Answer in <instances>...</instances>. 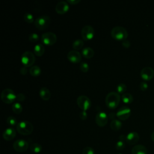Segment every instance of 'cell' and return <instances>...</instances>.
I'll return each instance as SVG.
<instances>
[{"label":"cell","instance_id":"36","mask_svg":"<svg viewBox=\"0 0 154 154\" xmlns=\"http://www.w3.org/2000/svg\"><path fill=\"white\" fill-rule=\"evenodd\" d=\"M148 88V84L145 81L141 82L140 84V88L142 91H145Z\"/></svg>","mask_w":154,"mask_h":154},{"label":"cell","instance_id":"32","mask_svg":"<svg viewBox=\"0 0 154 154\" xmlns=\"http://www.w3.org/2000/svg\"><path fill=\"white\" fill-rule=\"evenodd\" d=\"M79 67H80L81 70L84 73L87 72L89 69V66L86 62L81 63V64L79 65Z\"/></svg>","mask_w":154,"mask_h":154},{"label":"cell","instance_id":"16","mask_svg":"<svg viewBox=\"0 0 154 154\" xmlns=\"http://www.w3.org/2000/svg\"><path fill=\"white\" fill-rule=\"evenodd\" d=\"M126 137V141L127 142L128 144L130 145H133L136 144L140 139L139 135L136 132H131Z\"/></svg>","mask_w":154,"mask_h":154},{"label":"cell","instance_id":"30","mask_svg":"<svg viewBox=\"0 0 154 154\" xmlns=\"http://www.w3.org/2000/svg\"><path fill=\"white\" fill-rule=\"evenodd\" d=\"M126 85L123 84V83H120L117 86V88H116V90H117V93L119 94V93H125V92L126 91Z\"/></svg>","mask_w":154,"mask_h":154},{"label":"cell","instance_id":"25","mask_svg":"<svg viewBox=\"0 0 154 154\" xmlns=\"http://www.w3.org/2000/svg\"><path fill=\"white\" fill-rule=\"evenodd\" d=\"M83 46L84 42L81 39H76L72 43V47L76 51L81 49L83 47Z\"/></svg>","mask_w":154,"mask_h":154},{"label":"cell","instance_id":"29","mask_svg":"<svg viewBox=\"0 0 154 154\" xmlns=\"http://www.w3.org/2000/svg\"><path fill=\"white\" fill-rule=\"evenodd\" d=\"M7 123L11 126H17V120L16 119V117H13V116H9L7 117Z\"/></svg>","mask_w":154,"mask_h":154},{"label":"cell","instance_id":"9","mask_svg":"<svg viewBox=\"0 0 154 154\" xmlns=\"http://www.w3.org/2000/svg\"><path fill=\"white\" fill-rule=\"evenodd\" d=\"M94 35V30L93 26L86 25L81 29V37L84 40H90Z\"/></svg>","mask_w":154,"mask_h":154},{"label":"cell","instance_id":"40","mask_svg":"<svg viewBox=\"0 0 154 154\" xmlns=\"http://www.w3.org/2000/svg\"><path fill=\"white\" fill-rule=\"evenodd\" d=\"M80 1H81V0H67V2H69L71 4H73V5H75L76 4L79 3Z\"/></svg>","mask_w":154,"mask_h":154},{"label":"cell","instance_id":"11","mask_svg":"<svg viewBox=\"0 0 154 154\" xmlns=\"http://www.w3.org/2000/svg\"><path fill=\"white\" fill-rule=\"evenodd\" d=\"M13 149L18 152H25L28 148V143L22 139L15 141L13 144Z\"/></svg>","mask_w":154,"mask_h":154},{"label":"cell","instance_id":"19","mask_svg":"<svg viewBox=\"0 0 154 154\" xmlns=\"http://www.w3.org/2000/svg\"><path fill=\"white\" fill-rule=\"evenodd\" d=\"M39 95L43 100H48L51 97V92L47 87H43L39 91Z\"/></svg>","mask_w":154,"mask_h":154},{"label":"cell","instance_id":"41","mask_svg":"<svg viewBox=\"0 0 154 154\" xmlns=\"http://www.w3.org/2000/svg\"><path fill=\"white\" fill-rule=\"evenodd\" d=\"M116 116V114H115L114 112H110L109 114V116H108V117L110 118V119H112V120H114V118H115V117Z\"/></svg>","mask_w":154,"mask_h":154},{"label":"cell","instance_id":"38","mask_svg":"<svg viewBox=\"0 0 154 154\" xmlns=\"http://www.w3.org/2000/svg\"><path fill=\"white\" fill-rule=\"evenodd\" d=\"M130 45H131V43H130V42L129 40H128L126 39L123 40V42H122V46L124 48H128L130 46Z\"/></svg>","mask_w":154,"mask_h":154},{"label":"cell","instance_id":"31","mask_svg":"<svg viewBox=\"0 0 154 154\" xmlns=\"http://www.w3.org/2000/svg\"><path fill=\"white\" fill-rule=\"evenodd\" d=\"M28 38L31 42H35L38 40L39 35L35 32H32V33L29 34V35L28 36Z\"/></svg>","mask_w":154,"mask_h":154},{"label":"cell","instance_id":"8","mask_svg":"<svg viewBox=\"0 0 154 154\" xmlns=\"http://www.w3.org/2000/svg\"><path fill=\"white\" fill-rule=\"evenodd\" d=\"M42 42L48 46L54 45L57 41V35L52 32H46L42 35Z\"/></svg>","mask_w":154,"mask_h":154},{"label":"cell","instance_id":"24","mask_svg":"<svg viewBox=\"0 0 154 154\" xmlns=\"http://www.w3.org/2000/svg\"><path fill=\"white\" fill-rule=\"evenodd\" d=\"M29 73L32 76H38L41 73V69L38 66H33L29 69Z\"/></svg>","mask_w":154,"mask_h":154},{"label":"cell","instance_id":"44","mask_svg":"<svg viewBox=\"0 0 154 154\" xmlns=\"http://www.w3.org/2000/svg\"><path fill=\"white\" fill-rule=\"evenodd\" d=\"M119 154H122V153H119Z\"/></svg>","mask_w":154,"mask_h":154},{"label":"cell","instance_id":"39","mask_svg":"<svg viewBox=\"0 0 154 154\" xmlns=\"http://www.w3.org/2000/svg\"><path fill=\"white\" fill-rule=\"evenodd\" d=\"M20 73L22 74V75H26L28 72V69H27V67H25V66H22V67H20Z\"/></svg>","mask_w":154,"mask_h":154},{"label":"cell","instance_id":"33","mask_svg":"<svg viewBox=\"0 0 154 154\" xmlns=\"http://www.w3.org/2000/svg\"><path fill=\"white\" fill-rule=\"evenodd\" d=\"M125 147V141L119 140L116 144V148L118 150H122Z\"/></svg>","mask_w":154,"mask_h":154},{"label":"cell","instance_id":"28","mask_svg":"<svg viewBox=\"0 0 154 154\" xmlns=\"http://www.w3.org/2000/svg\"><path fill=\"white\" fill-rule=\"evenodd\" d=\"M23 19L27 23H31L34 22V16L31 13H26L23 15Z\"/></svg>","mask_w":154,"mask_h":154},{"label":"cell","instance_id":"43","mask_svg":"<svg viewBox=\"0 0 154 154\" xmlns=\"http://www.w3.org/2000/svg\"><path fill=\"white\" fill-rule=\"evenodd\" d=\"M151 139L153 141H154V131L151 134Z\"/></svg>","mask_w":154,"mask_h":154},{"label":"cell","instance_id":"26","mask_svg":"<svg viewBox=\"0 0 154 154\" xmlns=\"http://www.w3.org/2000/svg\"><path fill=\"white\" fill-rule=\"evenodd\" d=\"M22 106L19 102H14L12 105V110L16 114H20L22 111Z\"/></svg>","mask_w":154,"mask_h":154},{"label":"cell","instance_id":"13","mask_svg":"<svg viewBox=\"0 0 154 154\" xmlns=\"http://www.w3.org/2000/svg\"><path fill=\"white\" fill-rule=\"evenodd\" d=\"M140 76L144 80L149 81L154 76V70L150 67H145L141 70Z\"/></svg>","mask_w":154,"mask_h":154},{"label":"cell","instance_id":"20","mask_svg":"<svg viewBox=\"0 0 154 154\" xmlns=\"http://www.w3.org/2000/svg\"><path fill=\"white\" fill-rule=\"evenodd\" d=\"M94 51L90 47H85L82 49V55L86 58H91L94 55Z\"/></svg>","mask_w":154,"mask_h":154},{"label":"cell","instance_id":"42","mask_svg":"<svg viewBox=\"0 0 154 154\" xmlns=\"http://www.w3.org/2000/svg\"><path fill=\"white\" fill-rule=\"evenodd\" d=\"M126 137H125L124 135H120L119 136V139L121 141H126Z\"/></svg>","mask_w":154,"mask_h":154},{"label":"cell","instance_id":"15","mask_svg":"<svg viewBox=\"0 0 154 154\" xmlns=\"http://www.w3.org/2000/svg\"><path fill=\"white\" fill-rule=\"evenodd\" d=\"M69 9V5L67 2L64 1H59L55 6V11L57 13L63 14L66 13Z\"/></svg>","mask_w":154,"mask_h":154},{"label":"cell","instance_id":"3","mask_svg":"<svg viewBox=\"0 0 154 154\" xmlns=\"http://www.w3.org/2000/svg\"><path fill=\"white\" fill-rule=\"evenodd\" d=\"M16 129L19 134L27 135L32 133L34 129V127L31 122L26 120H22L17 123L16 126Z\"/></svg>","mask_w":154,"mask_h":154},{"label":"cell","instance_id":"10","mask_svg":"<svg viewBox=\"0 0 154 154\" xmlns=\"http://www.w3.org/2000/svg\"><path fill=\"white\" fill-rule=\"evenodd\" d=\"M108 116L104 111H99L95 117V121L96 124L100 127L105 126L108 122Z\"/></svg>","mask_w":154,"mask_h":154},{"label":"cell","instance_id":"2","mask_svg":"<svg viewBox=\"0 0 154 154\" xmlns=\"http://www.w3.org/2000/svg\"><path fill=\"white\" fill-rule=\"evenodd\" d=\"M111 35L112 37L117 40H126L128 35V33L126 28L121 26H116L112 28L111 31Z\"/></svg>","mask_w":154,"mask_h":154},{"label":"cell","instance_id":"37","mask_svg":"<svg viewBox=\"0 0 154 154\" xmlns=\"http://www.w3.org/2000/svg\"><path fill=\"white\" fill-rule=\"evenodd\" d=\"M87 112L86 111H81L79 112V117L81 120H85L87 118Z\"/></svg>","mask_w":154,"mask_h":154},{"label":"cell","instance_id":"4","mask_svg":"<svg viewBox=\"0 0 154 154\" xmlns=\"http://www.w3.org/2000/svg\"><path fill=\"white\" fill-rule=\"evenodd\" d=\"M1 99L5 103H11L16 99V94L13 90L5 88L1 93Z\"/></svg>","mask_w":154,"mask_h":154},{"label":"cell","instance_id":"18","mask_svg":"<svg viewBox=\"0 0 154 154\" xmlns=\"http://www.w3.org/2000/svg\"><path fill=\"white\" fill-rule=\"evenodd\" d=\"M147 150L146 147L141 144L135 145L132 149V154H147Z\"/></svg>","mask_w":154,"mask_h":154},{"label":"cell","instance_id":"6","mask_svg":"<svg viewBox=\"0 0 154 154\" xmlns=\"http://www.w3.org/2000/svg\"><path fill=\"white\" fill-rule=\"evenodd\" d=\"M34 54L29 51L24 52L21 56V62L22 64L25 67H32V64L35 62Z\"/></svg>","mask_w":154,"mask_h":154},{"label":"cell","instance_id":"5","mask_svg":"<svg viewBox=\"0 0 154 154\" xmlns=\"http://www.w3.org/2000/svg\"><path fill=\"white\" fill-rule=\"evenodd\" d=\"M50 17L46 14H42L37 17L34 20V25L39 29H45L50 23Z\"/></svg>","mask_w":154,"mask_h":154},{"label":"cell","instance_id":"22","mask_svg":"<svg viewBox=\"0 0 154 154\" xmlns=\"http://www.w3.org/2000/svg\"><path fill=\"white\" fill-rule=\"evenodd\" d=\"M122 123L118 119H114L110 123V127L114 131H118L122 127Z\"/></svg>","mask_w":154,"mask_h":154},{"label":"cell","instance_id":"17","mask_svg":"<svg viewBox=\"0 0 154 154\" xmlns=\"http://www.w3.org/2000/svg\"><path fill=\"white\" fill-rule=\"evenodd\" d=\"M16 132L14 128H8L4 130L2 134V137L4 140L7 141H10L13 140L16 136Z\"/></svg>","mask_w":154,"mask_h":154},{"label":"cell","instance_id":"27","mask_svg":"<svg viewBox=\"0 0 154 154\" xmlns=\"http://www.w3.org/2000/svg\"><path fill=\"white\" fill-rule=\"evenodd\" d=\"M31 150L34 153H39L42 151V146L38 144V143H32V144H31L30 147H29Z\"/></svg>","mask_w":154,"mask_h":154},{"label":"cell","instance_id":"21","mask_svg":"<svg viewBox=\"0 0 154 154\" xmlns=\"http://www.w3.org/2000/svg\"><path fill=\"white\" fill-rule=\"evenodd\" d=\"M34 54L38 57L42 56L45 53V47L41 43L36 44L34 47Z\"/></svg>","mask_w":154,"mask_h":154},{"label":"cell","instance_id":"12","mask_svg":"<svg viewBox=\"0 0 154 154\" xmlns=\"http://www.w3.org/2000/svg\"><path fill=\"white\" fill-rule=\"evenodd\" d=\"M131 109L127 106H122L116 112V116L121 120H126L131 116Z\"/></svg>","mask_w":154,"mask_h":154},{"label":"cell","instance_id":"34","mask_svg":"<svg viewBox=\"0 0 154 154\" xmlns=\"http://www.w3.org/2000/svg\"><path fill=\"white\" fill-rule=\"evenodd\" d=\"M82 154H94V151L92 147H86L83 149Z\"/></svg>","mask_w":154,"mask_h":154},{"label":"cell","instance_id":"23","mask_svg":"<svg viewBox=\"0 0 154 154\" xmlns=\"http://www.w3.org/2000/svg\"><path fill=\"white\" fill-rule=\"evenodd\" d=\"M122 99L124 103L129 104L132 102L134 98L131 94L129 93H125L122 96Z\"/></svg>","mask_w":154,"mask_h":154},{"label":"cell","instance_id":"7","mask_svg":"<svg viewBox=\"0 0 154 154\" xmlns=\"http://www.w3.org/2000/svg\"><path fill=\"white\" fill-rule=\"evenodd\" d=\"M76 103L78 106L82 111H86L89 109L91 104L90 99L85 95H81L78 96L76 99Z\"/></svg>","mask_w":154,"mask_h":154},{"label":"cell","instance_id":"35","mask_svg":"<svg viewBox=\"0 0 154 154\" xmlns=\"http://www.w3.org/2000/svg\"><path fill=\"white\" fill-rule=\"evenodd\" d=\"M25 99V96L24 94L20 93H18L17 94H16V100L19 101V102H22Z\"/></svg>","mask_w":154,"mask_h":154},{"label":"cell","instance_id":"14","mask_svg":"<svg viewBox=\"0 0 154 154\" xmlns=\"http://www.w3.org/2000/svg\"><path fill=\"white\" fill-rule=\"evenodd\" d=\"M67 59L73 63H79L81 60V54L76 50H72L67 53Z\"/></svg>","mask_w":154,"mask_h":154},{"label":"cell","instance_id":"1","mask_svg":"<svg viewBox=\"0 0 154 154\" xmlns=\"http://www.w3.org/2000/svg\"><path fill=\"white\" fill-rule=\"evenodd\" d=\"M120 96L117 92L111 91L107 94L105 97V103L110 109L116 108L119 104Z\"/></svg>","mask_w":154,"mask_h":154}]
</instances>
